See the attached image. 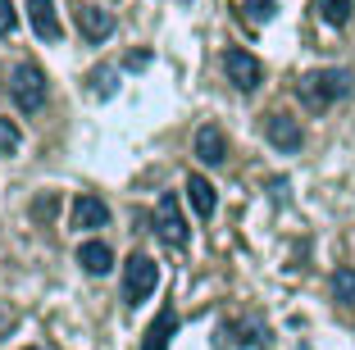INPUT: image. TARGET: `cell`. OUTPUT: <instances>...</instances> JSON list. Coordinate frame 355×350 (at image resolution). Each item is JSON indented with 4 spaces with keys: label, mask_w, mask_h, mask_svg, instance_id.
Listing matches in <instances>:
<instances>
[{
    "label": "cell",
    "mask_w": 355,
    "mask_h": 350,
    "mask_svg": "<svg viewBox=\"0 0 355 350\" xmlns=\"http://www.w3.org/2000/svg\"><path fill=\"white\" fill-rule=\"evenodd\" d=\"M173 332H178V314H173V309H164V314L150 323V332H146V341H141V350H164Z\"/></svg>",
    "instance_id": "cell-13"
},
{
    "label": "cell",
    "mask_w": 355,
    "mask_h": 350,
    "mask_svg": "<svg viewBox=\"0 0 355 350\" xmlns=\"http://www.w3.org/2000/svg\"><path fill=\"white\" fill-rule=\"evenodd\" d=\"M105 223H110V205L101 196H78L73 200V227L92 232V227H105Z\"/></svg>",
    "instance_id": "cell-10"
},
{
    "label": "cell",
    "mask_w": 355,
    "mask_h": 350,
    "mask_svg": "<svg viewBox=\"0 0 355 350\" xmlns=\"http://www.w3.org/2000/svg\"><path fill=\"white\" fill-rule=\"evenodd\" d=\"M114 78H119V69H110V64H101V69H92V91L101 96H114Z\"/></svg>",
    "instance_id": "cell-16"
},
{
    "label": "cell",
    "mask_w": 355,
    "mask_h": 350,
    "mask_svg": "<svg viewBox=\"0 0 355 350\" xmlns=\"http://www.w3.org/2000/svg\"><path fill=\"white\" fill-rule=\"evenodd\" d=\"M78 264H83L92 278H105V273L114 268V250L105 246V241H87V246L78 250Z\"/></svg>",
    "instance_id": "cell-11"
},
{
    "label": "cell",
    "mask_w": 355,
    "mask_h": 350,
    "mask_svg": "<svg viewBox=\"0 0 355 350\" xmlns=\"http://www.w3.org/2000/svg\"><path fill=\"white\" fill-rule=\"evenodd\" d=\"M155 232L168 241V246H187V237H191V227H187V218H182V209H178L173 191H164L159 205H155Z\"/></svg>",
    "instance_id": "cell-4"
},
{
    "label": "cell",
    "mask_w": 355,
    "mask_h": 350,
    "mask_svg": "<svg viewBox=\"0 0 355 350\" xmlns=\"http://www.w3.org/2000/svg\"><path fill=\"white\" fill-rule=\"evenodd\" d=\"M187 196H191V209H196L200 218H209L214 209H219V196H214V186H209V177L191 173L187 177Z\"/></svg>",
    "instance_id": "cell-12"
},
{
    "label": "cell",
    "mask_w": 355,
    "mask_h": 350,
    "mask_svg": "<svg viewBox=\"0 0 355 350\" xmlns=\"http://www.w3.org/2000/svg\"><path fill=\"white\" fill-rule=\"evenodd\" d=\"M264 137H269L278 150H287V155L305 146V132H301V123H296L292 114H269V119H264Z\"/></svg>",
    "instance_id": "cell-6"
},
{
    "label": "cell",
    "mask_w": 355,
    "mask_h": 350,
    "mask_svg": "<svg viewBox=\"0 0 355 350\" xmlns=\"http://www.w3.org/2000/svg\"><path fill=\"white\" fill-rule=\"evenodd\" d=\"M14 28H19V14L10 0H0V37H14Z\"/></svg>",
    "instance_id": "cell-19"
},
{
    "label": "cell",
    "mask_w": 355,
    "mask_h": 350,
    "mask_svg": "<svg viewBox=\"0 0 355 350\" xmlns=\"http://www.w3.org/2000/svg\"><path fill=\"white\" fill-rule=\"evenodd\" d=\"M19 141H23L19 128H14L10 119H0V155H14V150H19Z\"/></svg>",
    "instance_id": "cell-18"
},
{
    "label": "cell",
    "mask_w": 355,
    "mask_h": 350,
    "mask_svg": "<svg viewBox=\"0 0 355 350\" xmlns=\"http://www.w3.org/2000/svg\"><path fill=\"white\" fill-rule=\"evenodd\" d=\"M355 87L351 69H319V73H305L301 78V100L310 105V110H328V105L346 100Z\"/></svg>",
    "instance_id": "cell-1"
},
{
    "label": "cell",
    "mask_w": 355,
    "mask_h": 350,
    "mask_svg": "<svg viewBox=\"0 0 355 350\" xmlns=\"http://www.w3.org/2000/svg\"><path fill=\"white\" fill-rule=\"evenodd\" d=\"M10 328H14V314H0V337H5Z\"/></svg>",
    "instance_id": "cell-22"
},
{
    "label": "cell",
    "mask_w": 355,
    "mask_h": 350,
    "mask_svg": "<svg viewBox=\"0 0 355 350\" xmlns=\"http://www.w3.org/2000/svg\"><path fill=\"white\" fill-rule=\"evenodd\" d=\"M278 14V0H246V19L251 23H269Z\"/></svg>",
    "instance_id": "cell-17"
},
{
    "label": "cell",
    "mask_w": 355,
    "mask_h": 350,
    "mask_svg": "<svg viewBox=\"0 0 355 350\" xmlns=\"http://www.w3.org/2000/svg\"><path fill=\"white\" fill-rule=\"evenodd\" d=\"M28 350H42V346H28Z\"/></svg>",
    "instance_id": "cell-23"
},
{
    "label": "cell",
    "mask_w": 355,
    "mask_h": 350,
    "mask_svg": "<svg viewBox=\"0 0 355 350\" xmlns=\"http://www.w3.org/2000/svg\"><path fill=\"white\" fill-rule=\"evenodd\" d=\"M155 282H159V264L150 255H132L123 264V300L128 305H141V300L150 296V291H155Z\"/></svg>",
    "instance_id": "cell-3"
},
{
    "label": "cell",
    "mask_w": 355,
    "mask_h": 350,
    "mask_svg": "<svg viewBox=\"0 0 355 350\" xmlns=\"http://www.w3.org/2000/svg\"><path fill=\"white\" fill-rule=\"evenodd\" d=\"M78 28H83L87 42H105V37L114 32V14L101 10V5H83V10H78Z\"/></svg>",
    "instance_id": "cell-9"
},
{
    "label": "cell",
    "mask_w": 355,
    "mask_h": 350,
    "mask_svg": "<svg viewBox=\"0 0 355 350\" xmlns=\"http://www.w3.org/2000/svg\"><path fill=\"white\" fill-rule=\"evenodd\" d=\"M28 19H32V32L42 42H60V14H55V0H28Z\"/></svg>",
    "instance_id": "cell-8"
},
{
    "label": "cell",
    "mask_w": 355,
    "mask_h": 350,
    "mask_svg": "<svg viewBox=\"0 0 355 350\" xmlns=\"http://www.w3.org/2000/svg\"><path fill=\"white\" fill-rule=\"evenodd\" d=\"M196 159H200V164H209V168H219L223 159H228V137H223L214 123H205L196 132Z\"/></svg>",
    "instance_id": "cell-7"
},
{
    "label": "cell",
    "mask_w": 355,
    "mask_h": 350,
    "mask_svg": "<svg viewBox=\"0 0 355 350\" xmlns=\"http://www.w3.org/2000/svg\"><path fill=\"white\" fill-rule=\"evenodd\" d=\"M223 73H228V82L237 87V91H255V87L264 82V64L255 60V55H246V51L223 55Z\"/></svg>",
    "instance_id": "cell-5"
},
{
    "label": "cell",
    "mask_w": 355,
    "mask_h": 350,
    "mask_svg": "<svg viewBox=\"0 0 355 350\" xmlns=\"http://www.w3.org/2000/svg\"><path fill=\"white\" fill-rule=\"evenodd\" d=\"M55 205H60V200L46 196V200H37V205H32V214H37V218H51V214H55Z\"/></svg>",
    "instance_id": "cell-20"
},
{
    "label": "cell",
    "mask_w": 355,
    "mask_h": 350,
    "mask_svg": "<svg viewBox=\"0 0 355 350\" xmlns=\"http://www.w3.org/2000/svg\"><path fill=\"white\" fill-rule=\"evenodd\" d=\"M10 96L19 110L37 114L46 105V96H51V87H46V73L37 69V64H19V69L10 73Z\"/></svg>",
    "instance_id": "cell-2"
},
{
    "label": "cell",
    "mask_w": 355,
    "mask_h": 350,
    "mask_svg": "<svg viewBox=\"0 0 355 350\" xmlns=\"http://www.w3.org/2000/svg\"><path fill=\"white\" fill-rule=\"evenodd\" d=\"M333 296L342 305H355V268H337L333 273Z\"/></svg>",
    "instance_id": "cell-14"
},
{
    "label": "cell",
    "mask_w": 355,
    "mask_h": 350,
    "mask_svg": "<svg viewBox=\"0 0 355 350\" xmlns=\"http://www.w3.org/2000/svg\"><path fill=\"white\" fill-rule=\"evenodd\" d=\"M319 14H324V23H333V28H346V19H351V0H319Z\"/></svg>",
    "instance_id": "cell-15"
},
{
    "label": "cell",
    "mask_w": 355,
    "mask_h": 350,
    "mask_svg": "<svg viewBox=\"0 0 355 350\" xmlns=\"http://www.w3.org/2000/svg\"><path fill=\"white\" fill-rule=\"evenodd\" d=\"M146 64H150L146 51H132V55H128V69H146Z\"/></svg>",
    "instance_id": "cell-21"
}]
</instances>
